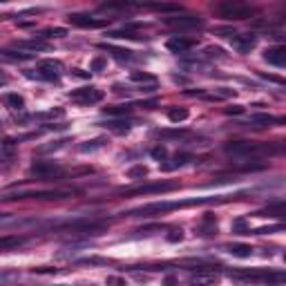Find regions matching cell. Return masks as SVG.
Here are the masks:
<instances>
[{
    "label": "cell",
    "instance_id": "21",
    "mask_svg": "<svg viewBox=\"0 0 286 286\" xmlns=\"http://www.w3.org/2000/svg\"><path fill=\"white\" fill-rule=\"evenodd\" d=\"M154 134L161 139H183L188 132L186 130H156Z\"/></svg>",
    "mask_w": 286,
    "mask_h": 286
},
{
    "label": "cell",
    "instance_id": "12",
    "mask_svg": "<svg viewBox=\"0 0 286 286\" xmlns=\"http://www.w3.org/2000/svg\"><path fill=\"white\" fill-rule=\"evenodd\" d=\"M233 43H235V47H237V52L248 54L250 49H253L255 45H257V36H255V34H244V36H239V34H235Z\"/></svg>",
    "mask_w": 286,
    "mask_h": 286
},
{
    "label": "cell",
    "instance_id": "15",
    "mask_svg": "<svg viewBox=\"0 0 286 286\" xmlns=\"http://www.w3.org/2000/svg\"><path fill=\"white\" fill-rule=\"evenodd\" d=\"M101 49H105V52H112V56H116L119 60H132L134 58V52H130V49H119V47H112V45H108V43H101L99 45Z\"/></svg>",
    "mask_w": 286,
    "mask_h": 286
},
{
    "label": "cell",
    "instance_id": "28",
    "mask_svg": "<svg viewBox=\"0 0 286 286\" xmlns=\"http://www.w3.org/2000/svg\"><path fill=\"white\" fill-rule=\"evenodd\" d=\"M52 36H65V29H58V27H54V29H45L41 38H52Z\"/></svg>",
    "mask_w": 286,
    "mask_h": 286
},
{
    "label": "cell",
    "instance_id": "33",
    "mask_svg": "<svg viewBox=\"0 0 286 286\" xmlns=\"http://www.w3.org/2000/svg\"><path fill=\"white\" fill-rule=\"evenodd\" d=\"M179 282H177V277L175 275H166V279H164V286H177Z\"/></svg>",
    "mask_w": 286,
    "mask_h": 286
},
{
    "label": "cell",
    "instance_id": "6",
    "mask_svg": "<svg viewBox=\"0 0 286 286\" xmlns=\"http://www.w3.org/2000/svg\"><path fill=\"white\" fill-rule=\"evenodd\" d=\"M74 195L72 190H34V193H20L14 199H65Z\"/></svg>",
    "mask_w": 286,
    "mask_h": 286
},
{
    "label": "cell",
    "instance_id": "20",
    "mask_svg": "<svg viewBox=\"0 0 286 286\" xmlns=\"http://www.w3.org/2000/svg\"><path fill=\"white\" fill-rule=\"evenodd\" d=\"M150 9L154 11H164V14H179L181 11V7L179 5H168V3H161V5H148Z\"/></svg>",
    "mask_w": 286,
    "mask_h": 286
},
{
    "label": "cell",
    "instance_id": "31",
    "mask_svg": "<svg viewBox=\"0 0 286 286\" xmlns=\"http://www.w3.org/2000/svg\"><path fill=\"white\" fill-rule=\"evenodd\" d=\"M103 65H105V60H103V58H94V60H92V72L103 70Z\"/></svg>",
    "mask_w": 286,
    "mask_h": 286
},
{
    "label": "cell",
    "instance_id": "19",
    "mask_svg": "<svg viewBox=\"0 0 286 286\" xmlns=\"http://www.w3.org/2000/svg\"><path fill=\"white\" fill-rule=\"evenodd\" d=\"M130 112H132L130 105H112V108L103 110V114H108V116H125V114H130Z\"/></svg>",
    "mask_w": 286,
    "mask_h": 286
},
{
    "label": "cell",
    "instance_id": "25",
    "mask_svg": "<svg viewBox=\"0 0 286 286\" xmlns=\"http://www.w3.org/2000/svg\"><path fill=\"white\" fill-rule=\"evenodd\" d=\"M22 242H25L22 237H3V239H0V248H3V250H9L11 246H20Z\"/></svg>",
    "mask_w": 286,
    "mask_h": 286
},
{
    "label": "cell",
    "instance_id": "26",
    "mask_svg": "<svg viewBox=\"0 0 286 286\" xmlns=\"http://www.w3.org/2000/svg\"><path fill=\"white\" fill-rule=\"evenodd\" d=\"M150 154H152V159H156V161H164L166 156H168V148L159 143V145H154V148L150 150Z\"/></svg>",
    "mask_w": 286,
    "mask_h": 286
},
{
    "label": "cell",
    "instance_id": "18",
    "mask_svg": "<svg viewBox=\"0 0 286 286\" xmlns=\"http://www.w3.org/2000/svg\"><path fill=\"white\" fill-rule=\"evenodd\" d=\"M5 103L9 105L11 110H25V99L22 97H18V94H7V97H5Z\"/></svg>",
    "mask_w": 286,
    "mask_h": 286
},
{
    "label": "cell",
    "instance_id": "17",
    "mask_svg": "<svg viewBox=\"0 0 286 286\" xmlns=\"http://www.w3.org/2000/svg\"><path fill=\"white\" fill-rule=\"evenodd\" d=\"M168 119H170L172 123H181L188 119V110L186 108H170L168 110Z\"/></svg>",
    "mask_w": 286,
    "mask_h": 286
},
{
    "label": "cell",
    "instance_id": "2",
    "mask_svg": "<svg viewBox=\"0 0 286 286\" xmlns=\"http://www.w3.org/2000/svg\"><path fill=\"white\" fill-rule=\"evenodd\" d=\"M175 188H177L175 181H154V183H141L137 188L121 190V195H161V193H170Z\"/></svg>",
    "mask_w": 286,
    "mask_h": 286
},
{
    "label": "cell",
    "instance_id": "16",
    "mask_svg": "<svg viewBox=\"0 0 286 286\" xmlns=\"http://www.w3.org/2000/svg\"><path fill=\"white\" fill-rule=\"evenodd\" d=\"M226 250L235 257H250V253H253V248L246 244H231V246H226Z\"/></svg>",
    "mask_w": 286,
    "mask_h": 286
},
{
    "label": "cell",
    "instance_id": "10",
    "mask_svg": "<svg viewBox=\"0 0 286 286\" xmlns=\"http://www.w3.org/2000/svg\"><path fill=\"white\" fill-rule=\"evenodd\" d=\"M70 22L76 27H89V29H99V27H105L108 25V20H101V18H89V16H83V14H72L70 16Z\"/></svg>",
    "mask_w": 286,
    "mask_h": 286
},
{
    "label": "cell",
    "instance_id": "27",
    "mask_svg": "<svg viewBox=\"0 0 286 286\" xmlns=\"http://www.w3.org/2000/svg\"><path fill=\"white\" fill-rule=\"evenodd\" d=\"M145 175H148V168H145V166H137V168H132V170L130 172H128V177H145Z\"/></svg>",
    "mask_w": 286,
    "mask_h": 286
},
{
    "label": "cell",
    "instance_id": "30",
    "mask_svg": "<svg viewBox=\"0 0 286 286\" xmlns=\"http://www.w3.org/2000/svg\"><path fill=\"white\" fill-rule=\"evenodd\" d=\"M181 239H183V233H181V231H172L170 235H168V242H172V244H175V242H181Z\"/></svg>",
    "mask_w": 286,
    "mask_h": 286
},
{
    "label": "cell",
    "instance_id": "29",
    "mask_svg": "<svg viewBox=\"0 0 286 286\" xmlns=\"http://www.w3.org/2000/svg\"><path fill=\"white\" fill-rule=\"evenodd\" d=\"M262 78H266V81H273L277 83V85H286V78H279V76H273V74H260Z\"/></svg>",
    "mask_w": 286,
    "mask_h": 286
},
{
    "label": "cell",
    "instance_id": "5",
    "mask_svg": "<svg viewBox=\"0 0 286 286\" xmlns=\"http://www.w3.org/2000/svg\"><path fill=\"white\" fill-rule=\"evenodd\" d=\"M29 175L36 179H56L63 177V168H58L54 161H34L29 168Z\"/></svg>",
    "mask_w": 286,
    "mask_h": 286
},
{
    "label": "cell",
    "instance_id": "11",
    "mask_svg": "<svg viewBox=\"0 0 286 286\" xmlns=\"http://www.w3.org/2000/svg\"><path fill=\"white\" fill-rule=\"evenodd\" d=\"M264 58H266L271 65L286 67V47H284V45H275V47H268L266 52H264Z\"/></svg>",
    "mask_w": 286,
    "mask_h": 286
},
{
    "label": "cell",
    "instance_id": "22",
    "mask_svg": "<svg viewBox=\"0 0 286 286\" xmlns=\"http://www.w3.org/2000/svg\"><path fill=\"white\" fill-rule=\"evenodd\" d=\"M132 81H137V83H156V78L152 76V74H148V72H132Z\"/></svg>",
    "mask_w": 286,
    "mask_h": 286
},
{
    "label": "cell",
    "instance_id": "1",
    "mask_svg": "<svg viewBox=\"0 0 286 286\" xmlns=\"http://www.w3.org/2000/svg\"><path fill=\"white\" fill-rule=\"evenodd\" d=\"M228 154L233 156H250V154H260V152H268V145H260V143H250V141H228L224 145Z\"/></svg>",
    "mask_w": 286,
    "mask_h": 286
},
{
    "label": "cell",
    "instance_id": "7",
    "mask_svg": "<svg viewBox=\"0 0 286 286\" xmlns=\"http://www.w3.org/2000/svg\"><path fill=\"white\" fill-rule=\"evenodd\" d=\"M105 94L101 92L97 87H83V89H76V92H72V99L78 101V103L83 105H92V103H99V101H103Z\"/></svg>",
    "mask_w": 286,
    "mask_h": 286
},
{
    "label": "cell",
    "instance_id": "4",
    "mask_svg": "<svg viewBox=\"0 0 286 286\" xmlns=\"http://www.w3.org/2000/svg\"><path fill=\"white\" fill-rule=\"evenodd\" d=\"M217 14L228 20H246L253 16V9L246 7V5H239V3H224L217 7Z\"/></svg>",
    "mask_w": 286,
    "mask_h": 286
},
{
    "label": "cell",
    "instance_id": "32",
    "mask_svg": "<svg viewBox=\"0 0 286 286\" xmlns=\"http://www.w3.org/2000/svg\"><path fill=\"white\" fill-rule=\"evenodd\" d=\"M244 108L242 105H233V108H226V114H242Z\"/></svg>",
    "mask_w": 286,
    "mask_h": 286
},
{
    "label": "cell",
    "instance_id": "35",
    "mask_svg": "<svg viewBox=\"0 0 286 286\" xmlns=\"http://www.w3.org/2000/svg\"><path fill=\"white\" fill-rule=\"evenodd\" d=\"M74 74H76V76H81V78H87V76H89L87 72H83V70H74Z\"/></svg>",
    "mask_w": 286,
    "mask_h": 286
},
{
    "label": "cell",
    "instance_id": "36",
    "mask_svg": "<svg viewBox=\"0 0 286 286\" xmlns=\"http://www.w3.org/2000/svg\"><path fill=\"white\" fill-rule=\"evenodd\" d=\"M284 262H286V253H284Z\"/></svg>",
    "mask_w": 286,
    "mask_h": 286
},
{
    "label": "cell",
    "instance_id": "24",
    "mask_svg": "<svg viewBox=\"0 0 286 286\" xmlns=\"http://www.w3.org/2000/svg\"><path fill=\"white\" fill-rule=\"evenodd\" d=\"M105 128H110L112 132H128L130 130V123L128 121H110V123H105Z\"/></svg>",
    "mask_w": 286,
    "mask_h": 286
},
{
    "label": "cell",
    "instance_id": "9",
    "mask_svg": "<svg viewBox=\"0 0 286 286\" xmlns=\"http://www.w3.org/2000/svg\"><path fill=\"white\" fill-rule=\"evenodd\" d=\"M195 45H197V41L195 38H183V36H175L170 38V41L166 43V47L170 49L172 54H186L188 49H193Z\"/></svg>",
    "mask_w": 286,
    "mask_h": 286
},
{
    "label": "cell",
    "instance_id": "23",
    "mask_svg": "<svg viewBox=\"0 0 286 286\" xmlns=\"http://www.w3.org/2000/svg\"><path fill=\"white\" fill-rule=\"evenodd\" d=\"M105 139H92V141H85L81 145V152H94L97 148H103Z\"/></svg>",
    "mask_w": 286,
    "mask_h": 286
},
{
    "label": "cell",
    "instance_id": "14",
    "mask_svg": "<svg viewBox=\"0 0 286 286\" xmlns=\"http://www.w3.org/2000/svg\"><path fill=\"white\" fill-rule=\"evenodd\" d=\"M16 49H29V52H45V49L49 47L45 41H38V38H34V41H18L14 43Z\"/></svg>",
    "mask_w": 286,
    "mask_h": 286
},
{
    "label": "cell",
    "instance_id": "3",
    "mask_svg": "<svg viewBox=\"0 0 286 286\" xmlns=\"http://www.w3.org/2000/svg\"><path fill=\"white\" fill-rule=\"evenodd\" d=\"M63 72V63L58 60H41L36 72H27L29 78H41V81H56L58 74Z\"/></svg>",
    "mask_w": 286,
    "mask_h": 286
},
{
    "label": "cell",
    "instance_id": "34",
    "mask_svg": "<svg viewBox=\"0 0 286 286\" xmlns=\"http://www.w3.org/2000/svg\"><path fill=\"white\" fill-rule=\"evenodd\" d=\"M108 286H125L119 277H108Z\"/></svg>",
    "mask_w": 286,
    "mask_h": 286
},
{
    "label": "cell",
    "instance_id": "13",
    "mask_svg": "<svg viewBox=\"0 0 286 286\" xmlns=\"http://www.w3.org/2000/svg\"><path fill=\"white\" fill-rule=\"evenodd\" d=\"M217 282V275L212 271H197L195 275H190V284L193 286H210Z\"/></svg>",
    "mask_w": 286,
    "mask_h": 286
},
{
    "label": "cell",
    "instance_id": "8",
    "mask_svg": "<svg viewBox=\"0 0 286 286\" xmlns=\"http://www.w3.org/2000/svg\"><path fill=\"white\" fill-rule=\"evenodd\" d=\"M166 25L175 27V29H197V27H204V20L197 18V16H181V18H166Z\"/></svg>",
    "mask_w": 286,
    "mask_h": 286
}]
</instances>
